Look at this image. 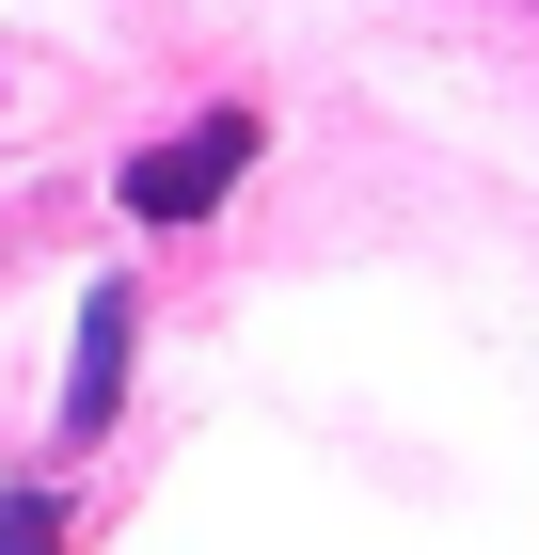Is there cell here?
Masks as SVG:
<instances>
[{
    "mask_svg": "<svg viewBox=\"0 0 539 555\" xmlns=\"http://www.w3.org/2000/svg\"><path fill=\"white\" fill-rule=\"evenodd\" d=\"M0 555H64V508H48V492H16V508H0Z\"/></svg>",
    "mask_w": 539,
    "mask_h": 555,
    "instance_id": "3",
    "label": "cell"
},
{
    "mask_svg": "<svg viewBox=\"0 0 539 555\" xmlns=\"http://www.w3.org/2000/svg\"><path fill=\"white\" fill-rule=\"evenodd\" d=\"M127 413V286L80 301V365H64V428H112Z\"/></svg>",
    "mask_w": 539,
    "mask_h": 555,
    "instance_id": "2",
    "label": "cell"
},
{
    "mask_svg": "<svg viewBox=\"0 0 539 555\" xmlns=\"http://www.w3.org/2000/svg\"><path fill=\"white\" fill-rule=\"evenodd\" d=\"M239 175H254V112H207V128H175V143L127 159V222H207Z\"/></svg>",
    "mask_w": 539,
    "mask_h": 555,
    "instance_id": "1",
    "label": "cell"
}]
</instances>
